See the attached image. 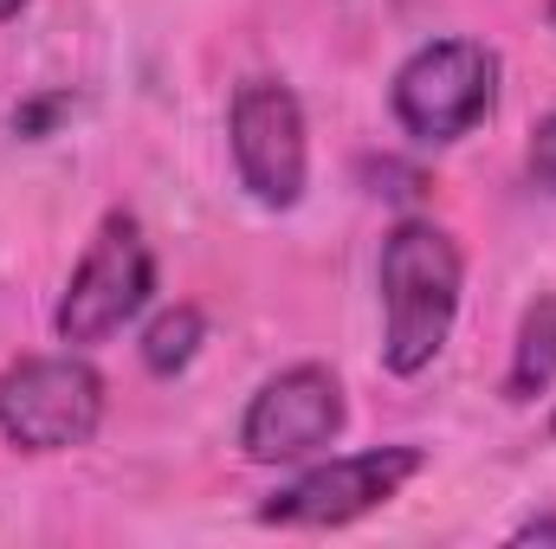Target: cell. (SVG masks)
Returning a JSON list of instances; mask_svg holds the SVG:
<instances>
[{"mask_svg": "<svg viewBox=\"0 0 556 549\" xmlns=\"http://www.w3.org/2000/svg\"><path fill=\"white\" fill-rule=\"evenodd\" d=\"M376 284H382V362H389V375L433 369V356L453 336L459 291H466V259H459L453 233L433 220H402L382 240Z\"/></svg>", "mask_w": 556, "mask_h": 549, "instance_id": "1", "label": "cell"}, {"mask_svg": "<svg viewBox=\"0 0 556 549\" xmlns=\"http://www.w3.org/2000/svg\"><path fill=\"white\" fill-rule=\"evenodd\" d=\"M395 124L415 142H459L498 111V52L479 39H433L389 85Z\"/></svg>", "mask_w": 556, "mask_h": 549, "instance_id": "2", "label": "cell"}, {"mask_svg": "<svg viewBox=\"0 0 556 549\" xmlns=\"http://www.w3.org/2000/svg\"><path fill=\"white\" fill-rule=\"evenodd\" d=\"M155 291V253L142 240L137 214H104L98 240L85 246L78 272L65 284L59 310H52V330L59 343L72 349H91V343H111Z\"/></svg>", "mask_w": 556, "mask_h": 549, "instance_id": "3", "label": "cell"}, {"mask_svg": "<svg viewBox=\"0 0 556 549\" xmlns=\"http://www.w3.org/2000/svg\"><path fill=\"white\" fill-rule=\"evenodd\" d=\"M104 426V375L85 356H26L0 375V433L20 452H72Z\"/></svg>", "mask_w": 556, "mask_h": 549, "instance_id": "4", "label": "cell"}, {"mask_svg": "<svg viewBox=\"0 0 556 549\" xmlns=\"http://www.w3.org/2000/svg\"><path fill=\"white\" fill-rule=\"evenodd\" d=\"M420 465H427L420 446H369V452L311 465L304 478L278 485L260 505V524H278V531H343V524L382 511L389 498H402V485Z\"/></svg>", "mask_w": 556, "mask_h": 549, "instance_id": "5", "label": "cell"}, {"mask_svg": "<svg viewBox=\"0 0 556 549\" xmlns=\"http://www.w3.org/2000/svg\"><path fill=\"white\" fill-rule=\"evenodd\" d=\"M227 142H233V168L240 188L260 207H298L304 181H311V142H304V111L291 98V85L278 78H247L227 104Z\"/></svg>", "mask_w": 556, "mask_h": 549, "instance_id": "6", "label": "cell"}, {"mask_svg": "<svg viewBox=\"0 0 556 549\" xmlns=\"http://www.w3.org/2000/svg\"><path fill=\"white\" fill-rule=\"evenodd\" d=\"M350 420L343 401V382L324 369V362H298V369H278L273 382L247 401L240 420V446L253 465H298L311 452H324Z\"/></svg>", "mask_w": 556, "mask_h": 549, "instance_id": "7", "label": "cell"}, {"mask_svg": "<svg viewBox=\"0 0 556 549\" xmlns=\"http://www.w3.org/2000/svg\"><path fill=\"white\" fill-rule=\"evenodd\" d=\"M556 382V291H538L518 317V343H511V369H505V395L511 401H538Z\"/></svg>", "mask_w": 556, "mask_h": 549, "instance_id": "8", "label": "cell"}, {"mask_svg": "<svg viewBox=\"0 0 556 549\" xmlns=\"http://www.w3.org/2000/svg\"><path fill=\"white\" fill-rule=\"evenodd\" d=\"M207 343V317L194 304H168L149 330H142V369L149 375H181Z\"/></svg>", "mask_w": 556, "mask_h": 549, "instance_id": "9", "label": "cell"}, {"mask_svg": "<svg viewBox=\"0 0 556 549\" xmlns=\"http://www.w3.org/2000/svg\"><path fill=\"white\" fill-rule=\"evenodd\" d=\"M525 168H531V181L556 194V111L551 117H538V130H531V149H525Z\"/></svg>", "mask_w": 556, "mask_h": 549, "instance_id": "10", "label": "cell"}, {"mask_svg": "<svg viewBox=\"0 0 556 549\" xmlns=\"http://www.w3.org/2000/svg\"><path fill=\"white\" fill-rule=\"evenodd\" d=\"M511 544H556V518H538V524L511 531Z\"/></svg>", "mask_w": 556, "mask_h": 549, "instance_id": "11", "label": "cell"}, {"mask_svg": "<svg viewBox=\"0 0 556 549\" xmlns=\"http://www.w3.org/2000/svg\"><path fill=\"white\" fill-rule=\"evenodd\" d=\"M20 7H26V0H0V20H13V13H20Z\"/></svg>", "mask_w": 556, "mask_h": 549, "instance_id": "12", "label": "cell"}, {"mask_svg": "<svg viewBox=\"0 0 556 549\" xmlns=\"http://www.w3.org/2000/svg\"><path fill=\"white\" fill-rule=\"evenodd\" d=\"M551 26H556V0H551Z\"/></svg>", "mask_w": 556, "mask_h": 549, "instance_id": "13", "label": "cell"}, {"mask_svg": "<svg viewBox=\"0 0 556 549\" xmlns=\"http://www.w3.org/2000/svg\"><path fill=\"white\" fill-rule=\"evenodd\" d=\"M551 433H556V413H551Z\"/></svg>", "mask_w": 556, "mask_h": 549, "instance_id": "14", "label": "cell"}]
</instances>
